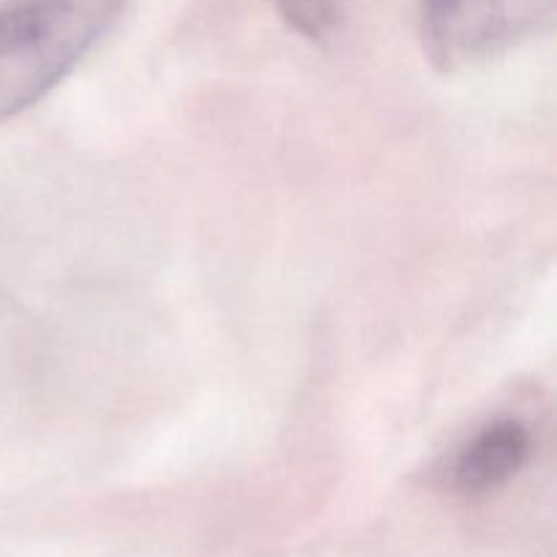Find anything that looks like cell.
Instances as JSON below:
<instances>
[{
    "label": "cell",
    "mask_w": 557,
    "mask_h": 557,
    "mask_svg": "<svg viewBox=\"0 0 557 557\" xmlns=\"http://www.w3.org/2000/svg\"><path fill=\"white\" fill-rule=\"evenodd\" d=\"M125 0H5L0 5V123L41 101L123 14Z\"/></svg>",
    "instance_id": "6da1fadb"
},
{
    "label": "cell",
    "mask_w": 557,
    "mask_h": 557,
    "mask_svg": "<svg viewBox=\"0 0 557 557\" xmlns=\"http://www.w3.org/2000/svg\"><path fill=\"white\" fill-rule=\"evenodd\" d=\"M557 0H419L430 60L455 71L484 63L549 30Z\"/></svg>",
    "instance_id": "7a4b0ae2"
},
{
    "label": "cell",
    "mask_w": 557,
    "mask_h": 557,
    "mask_svg": "<svg viewBox=\"0 0 557 557\" xmlns=\"http://www.w3.org/2000/svg\"><path fill=\"white\" fill-rule=\"evenodd\" d=\"M531 446L528 424L520 419H495L457 451L449 468L451 487L468 498L495 493L525 468Z\"/></svg>",
    "instance_id": "3957f363"
},
{
    "label": "cell",
    "mask_w": 557,
    "mask_h": 557,
    "mask_svg": "<svg viewBox=\"0 0 557 557\" xmlns=\"http://www.w3.org/2000/svg\"><path fill=\"white\" fill-rule=\"evenodd\" d=\"M292 30L308 41H326L343 20V0H275Z\"/></svg>",
    "instance_id": "277c9868"
}]
</instances>
